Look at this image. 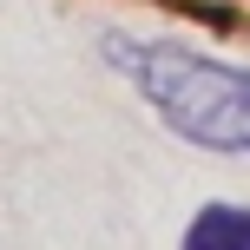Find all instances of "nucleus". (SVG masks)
Returning a JSON list of instances; mask_svg holds the SVG:
<instances>
[{
    "mask_svg": "<svg viewBox=\"0 0 250 250\" xmlns=\"http://www.w3.org/2000/svg\"><path fill=\"white\" fill-rule=\"evenodd\" d=\"M178 250H250V204H204L185 224V244Z\"/></svg>",
    "mask_w": 250,
    "mask_h": 250,
    "instance_id": "f03ea898",
    "label": "nucleus"
},
{
    "mask_svg": "<svg viewBox=\"0 0 250 250\" xmlns=\"http://www.w3.org/2000/svg\"><path fill=\"white\" fill-rule=\"evenodd\" d=\"M105 60L185 145L250 158V66L211 60L178 40H105Z\"/></svg>",
    "mask_w": 250,
    "mask_h": 250,
    "instance_id": "f257e3e1",
    "label": "nucleus"
}]
</instances>
